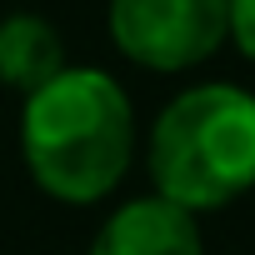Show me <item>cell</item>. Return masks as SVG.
<instances>
[{"instance_id":"6da1fadb","label":"cell","mask_w":255,"mask_h":255,"mask_svg":"<svg viewBox=\"0 0 255 255\" xmlns=\"http://www.w3.org/2000/svg\"><path fill=\"white\" fill-rule=\"evenodd\" d=\"M140 145L135 105L100 65H65L20 110L30 180L60 205H95L130 175Z\"/></svg>"},{"instance_id":"7a4b0ae2","label":"cell","mask_w":255,"mask_h":255,"mask_svg":"<svg viewBox=\"0 0 255 255\" xmlns=\"http://www.w3.org/2000/svg\"><path fill=\"white\" fill-rule=\"evenodd\" d=\"M150 195L205 215L255 185V95L230 80H200L170 95L145 135Z\"/></svg>"},{"instance_id":"3957f363","label":"cell","mask_w":255,"mask_h":255,"mask_svg":"<svg viewBox=\"0 0 255 255\" xmlns=\"http://www.w3.org/2000/svg\"><path fill=\"white\" fill-rule=\"evenodd\" d=\"M105 25L130 65L180 75L230 40V0H110Z\"/></svg>"},{"instance_id":"277c9868","label":"cell","mask_w":255,"mask_h":255,"mask_svg":"<svg viewBox=\"0 0 255 255\" xmlns=\"http://www.w3.org/2000/svg\"><path fill=\"white\" fill-rule=\"evenodd\" d=\"M85 255H205L200 215H190L160 195L120 200L100 220Z\"/></svg>"},{"instance_id":"5b68a950","label":"cell","mask_w":255,"mask_h":255,"mask_svg":"<svg viewBox=\"0 0 255 255\" xmlns=\"http://www.w3.org/2000/svg\"><path fill=\"white\" fill-rule=\"evenodd\" d=\"M65 65H70L65 60V35L45 15L15 10V15L0 20V85H10L20 95H35Z\"/></svg>"},{"instance_id":"8992f818","label":"cell","mask_w":255,"mask_h":255,"mask_svg":"<svg viewBox=\"0 0 255 255\" xmlns=\"http://www.w3.org/2000/svg\"><path fill=\"white\" fill-rule=\"evenodd\" d=\"M230 40L255 65V0H230Z\"/></svg>"}]
</instances>
